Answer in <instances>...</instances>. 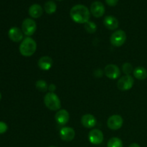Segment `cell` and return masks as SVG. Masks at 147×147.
I'll list each match as a JSON object with an SVG mask.
<instances>
[{
	"label": "cell",
	"instance_id": "cell-1",
	"mask_svg": "<svg viewBox=\"0 0 147 147\" xmlns=\"http://www.w3.org/2000/svg\"><path fill=\"white\" fill-rule=\"evenodd\" d=\"M70 15L75 22L78 24H86L90 20V11L86 6L83 4H77L71 8Z\"/></svg>",
	"mask_w": 147,
	"mask_h": 147
},
{
	"label": "cell",
	"instance_id": "cell-2",
	"mask_svg": "<svg viewBox=\"0 0 147 147\" xmlns=\"http://www.w3.org/2000/svg\"><path fill=\"white\" fill-rule=\"evenodd\" d=\"M37 50V43L31 37H26L20 45V52L24 57H30Z\"/></svg>",
	"mask_w": 147,
	"mask_h": 147
},
{
	"label": "cell",
	"instance_id": "cell-3",
	"mask_svg": "<svg viewBox=\"0 0 147 147\" xmlns=\"http://www.w3.org/2000/svg\"><path fill=\"white\" fill-rule=\"evenodd\" d=\"M44 103L46 107L51 111H59L61 109V101L54 93H47L45 96Z\"/></svg>",
	"mask_w": 147,
	"mask_h": 147
},
{
	"label": "cell",
	"instance_id": "cell-4",
	"mask_svg": "<svg viewBox=\"0 0 147 147\" xmlns=\"http://www.w3.org/2000/svg\"><path fill=\"white\" fill-rule=\"evenodd\" d=\"M126 40V34L123 30H116L111 36V43L115 47H121Z\"/></svg>",
	"mask_w": 147,
	"mask_h": 147
},
{
	"label": "cell",
	"instance_id": "cell-5",
	"mask_svg": "<svg viewBox=\"0 0 147 147\" xmlns=\"http://www.w3.org/2000/svg\"><path fill=\"white\" fill-rule=\"evenodd\" d=\"M134 80L133 77L130 75H126L124 76H122L117 82V87L119 90L122 91H126L129 90L133 87Z\"/></svg>",
	"mask_w": 147,
	"mask_h": 147
},
{
	"label": "cell",
	"instance_id": "cell-6",
	"mask_svg": "<svg viewBox=\"0 0 147 147\" xmlns=\"http://www.w3.org/2000/svg\"><path fill=\"white\" fill-rule=\"evenodd\" d=\"M37 30V24L32 19L27 18L22 22V31L25 35L32 36Z\"/></svg>",
	"mask_w": 147,
	"mask_h": 147
},
{
	"label": "cell",
	"instance_id": "cell-7",
	"mask_svg": "<svg viewBox=\"0 0 147 147\" xmlns=\"http://www.w3.org/2000/svg\"><path fill=\"white\" fill-rule=\"evenodd\" d=\"M123 118L119 115H113L110 116L107 121V126L111 130H118L123 126Z\"/></svg>",
	"mask_w": 147,
	"mask_h": 147
},
{
	"label": "cell",
	"instance_id": "cell-8",
	"mask_svg": "<svg viewBox=\"0 0 147 147\" xmlns=\"http://www.w3.org/2000/svg\"><path fill=\"white\" fill-rule=\"evenodd\" d=\"M89 142L94 145H99L103 141V134L99 129H93L88 134Z\"/></svg>",
	"mask_w": 147,
	"mask_h": 147
},
{
	"label": "cell",
	"instance_id": "cell-9",
	"mask_svg": "<svg viewBox=\"0 0 147 147\" xmlns=\"http://www.w3.org/2000/svg\"><path fill=\"white\" fill-rule=\"evenodd\" d=\"M105 75L107 76L109 78L114 80L117 79L120 76L121 71L119 67L117 65L113 64H109L106 66L105 67Z\"/></svg>",
	"mask_w": 147,
	"mask_h": 147
},
{
	"label": "cell",
	"instance_id": "cell-10",
	"mask_svg": "<svg viewBox=\"0 0 147 147\" xmlns=\"http://www.w3.org/2000/svg\"><path fill=\"white\" fill-rule=\"evenodd\" d=\"M90 12L93 14V17L100 18L104 14L105 7L100 1H96L92 3L90 5Z\"/></svg>",
	"mask_w": 147,
	"mask_h": 147
},
{
	"label": "cell",
	"instance_id": "cell-11",
	"mask_svg": "<svg viewBox=\"0 0 147 147\" xmlns=\"http://www.w3.org/2000/svg\"><path fill=\"white\" fill-rule=\"evenodd\" d=\"M76 132L73 128L63 127L60 131V137L64 142H71L74 139Z\"/></svg>",
	"mask_w": 147,
	"mask_h": 147
},
{
	"label": "cell",
	"instance_id": "cell-12",
	"mask_svg": "<svg viewBox=\"0 0 147 147\" xmlns=\"http://www.w3.org/2000/svg\"><path fill=\"white\" fill-rule=\"evenodd\" d=\"M56 122L60 126H64L68 122L69 119H70V115L67 111L65 109H60L56 113L55 116Z\"/></svg>",
	"mask_w": 147,
	"mask_h": 147
},
{
	"label": "cell",
	"instance_id": "cell-13",
	"mask_svg": "<svg viewBox=\"0 0 147 147\" xmlns=\"http://www.w3.org/2000/svg\"><path fill=\"white\" fill-rule=\"evenodd\" d=\"M23 34L21 30L17 27H13L9 29L8 32V35L10 40L14 42H19L23 39Z\"/></svg>",
	"mask_w": 147,
	"mask_h": 147
},
{
	"label": "cell",
	"instance_id": "cell-14",
	"mask_svg": "<svg viewBox=\"0 0 147 147\" xmlns=\"http://www.w3.org/2000/svg\"><path fill=\"white\" fill-rule=\"evenodd\" d=\"M96 119L93 115L87 113L82 116L81 123L84 127L87 129H91L93 128L96 124Z\"/></svg>",
	"mask_w": 147,
	"mask_h": 147
},
{
	"label": "cell",
	"instance_id": "cell-15",
	"mask_svg": "<svg viewBox=\"0 0 147 147\" xmlns=\"http://www.w3.org/2000/svg\"><path fill=\"white\" fill-rule=\"evenodd\" d=\"M103 24L106 26V28L111 30H114L119 27V20L115 17L111 15L106 16L103 20Z\"/></svg>",
	"mask_w": 147,
	"mask_h": 147
},
{
	"label": "cell",
	"instance_id": "cell-16",
	"mask_svg": "<svg viewBox=\"0 0 147 147\" xmlns=\"http://www.w3.org/2000/svg\"><path fill=\"white\" fill-rule=\"evenodd\" d=\"M53 60L49 56H42L38 60V67L42 70H49L52 67Z\"/></svg>",
	"mask_w": 147,
	"mask_h": 147
},
{
	"label": "cell",
	"instance_id": "cell-17",
	"mask_svg": "<svg viewBox=\"0 0 147 147\" xmlns=\"http://www.w3.org/2000/svg\"><path fill=\"white\" fill-rule=\"evenodd\" d=\"M29 14L31 17L34 19L39 18L41 17L43 14V9L40 4H32L29 8Z\"/></svg>",
	"mask_w": 147,
	"mask_h": 147
},
{
	"label": "cell",
	"instance_id": "cell-18",
	"mask_svg": "<svg viewBox=\"0 0 147 147\" xmlns=\"http://www.w3.org/2000/svg\"><path fill=\"white\" fill-rule=\"evenodd\" d=\"M134 76L138 80H145L147 78V70L144 67H137L134 70Z\"/></svg>",
	"mask_w": 147,
	"mask_h": 147
},
{
	"label": "cell",
	"instance_id": "cell-19",
	"mask_svg": "<svg viewBox=\"0 0 147 147\" xmlns=\"http://www.w3.org/2000/svg\"><path fill=\"white\" fill-rule=\"evenodd\" d=\"M45 11L47 14H52L55 13L57 9V5L53 1H48L45 4Z\"/></svg>",
	"mask_w": 147,
	"mask_h": 147
},
{
	"label": "cell",
	"instance_id": "cell-20",
	"mask_svg": "<svg viewBox=\"0 0 147 147\" xmlns=\"http://www.w3.org/2000/svg\"><path fill=\"white\" fill-rule=\"evenodd\" d=\"M107 147H123V142L119 138L112 137L108 142Z\"/></svg>",
	"mask_w": 147,
	"mask_h": 147
},
{
	"label": "cell",
	"instance_id": "cell-21",
	"mask_svg": "<svg viewBox=\"0 0 147 147\" xmlns=\"http://www.w3.org/2000/svg\"><path fill=\"white\" fill-rule=\"evenodd\" d=\"M35 87L40 92H45L48 90V85L44 80H37L35 83Z\"/></svg>",
	"mask_w": 147,
	"mask_h": 147
},
{
	"label": "cell",
	"instance_id": "cell-22",
	"mask_svg": "<svg viewBox=\"0 0 147 147\" xmlns=\"http://www.w3.org/2000/svg\"><path fill=\"white\" fill-rule=\"evenodd\" d=\"M85 30L90 34H93L97 30V26L93 22L88 21L85 24Z\"/></svg>",
	"mask_w": 147,
	"mask_h": 147
},
{
	"label": "cell",
	"instance_id": "cell-23",
	"mask_svg": "<svg viewBox=\"0 0 147 147\" xmlns=\"http://www.w3.org/2000/svg\"><path fill=\"white\" fill-rule=\"evenodd\" d=\"M122 70L123 72L126 75H129L133 70V66L131 63H125L124 64L122 65Z\"/></svg>",
	"mask_w": 147,
	"mask_h": 147
},
{
	"label": "cell",
	"instance_id": "cell-24",
	"mask_svg": "<svg viewBox=\"0 0 147 147\" xmlns=\"http://www.w3.org/2000/svg\"><path fill=\"white\" fill-rule=\"evenodd\" d=\"M7 129H8V126H7V123H5L4 122L0 121V134L5 133Z\"/></svg>",
	"mask_w": 147,
	"mask_h": 147
},
{
	"label": "cell",
	"instance_id": "cell-25",
	"mask_svg": "<svg viewBox=\"0 0 147 147\" xmlns=\"http://www.w3.org/2000/svg\"><path fill=\"white\" fill-rule=\"evenodd\" d=\"M106 2L110 7H115L119 2V0H106Z\"/></svg>",
	"mask_w": 147,
	"mask_h": 147
},
{
	"label": "cell",
	"instance_id": "cell-26",
	"mask_svg": "<svg viewBox=\"0 0 147 147\" xmlns=\"http://www.w3.org/2000/svg\"><path fill=\"white\" fill-rule=\"evenodd\" d=\"M48 90L51 93H54L55 90H56V86L55 84H50L48 86Z\"/></svg>",
	"mask_w": 147,
	"mask_h": 147
},
{
	"label": "cell",
	"instance_id": "cell-27",
	"mask_svg": "<svg viewBox=\"0 0 147 147\" xmlns=\"http://www.w3.org/2000/svg\"><path fill=\"white\" fill-rule=\"evenodd\" d=\"M129 147H140V146H139V145L138 144L133 143V144H131L129 145Z\"/></svg>",
	"mask_w": 147,
	"mask_h": 147
},
{
	"label": "cell",
	"instance_id": "cell-28",
	"mask_svg": "<svg viewBox=\"0 0 147 147\" xmlns=\"http://www.w3.org/2000/svg\"><path fill=\"white\" fill-rule=\"evenodd\" d=\"M1 93H0V100H1Z\"/></svg>",
	"mask_w": 147,
	"mask_h": 147
},
{
	"label": "cell",
	"instance_id": "cell-29",
	"mask_svg": "<svg viewBox=\"0 0 147 147\" xmlns=\"http://www.w3.org/2000/svg\"><path fill=\"white\" fill-rule=\"evenodd\" d=\"M49 147H57V146H49Z\"/></svg>",
	"mask_w": 147,
	"mask_h": 147
},
{
	"label": "cell",
	"instance_id": "cell-30",
	"mask_svg": "<svg viewBox=\"0 0 147 147\" xmlns=\"http://www.w3.org/2000/svg\"><path fill=\"white\" fill-rule=\"evenodd\" d=\"M57 1H62V0H57Z\"/></svg>",
	"mask_w": 147,
	"mask_h": 147
}]
</instances>
